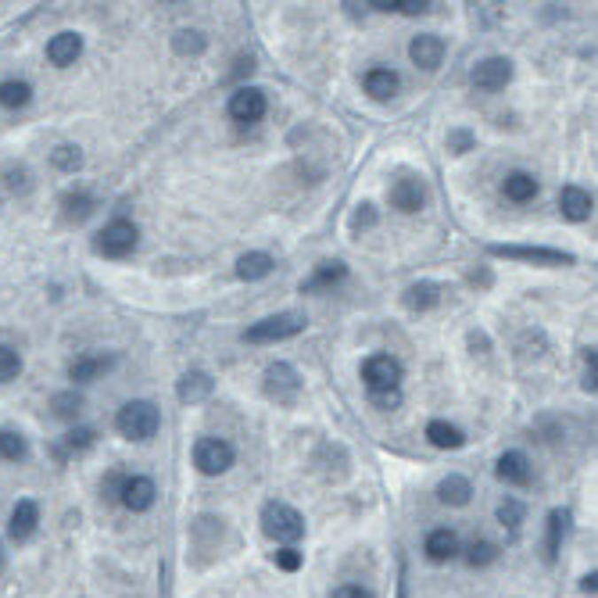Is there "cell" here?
I'll use <instances>...</instances> for the list:
<instances>
[{"label":"cell","mask_w":598,"mask_h":598,"mask_svg":"<svg viewBox=\"0 0 598 598\" xmlns=\"http://www.w3.org/2000/svg\"><path fill=\"white\" fill-rule=\"evenodd\" d=\"M115 426L126 441H151L161 426V415L151 401H126L115 415Z\"/></svg>","instance_id":"cell-1"},{"label":"cell","mask_w":598,"mask_h":598,"mask_svg":"<svg viewBox=\"0 0 598 598\" xmlns=\"http://www.w3.org/2000/svg\"><path fill=\"white\" fill-rule=\"evenodd\" d=\"M262 531L273 541L294 545L305 534V516L294 505H287V501H266V509H262Z\"/></svg>","instance_id":"cell-2"},{"label":"cell","mask_w":598,"mask_h":598,"mask_svg":"<svg viewBox=\"0 0 598 598\" xmlns=\"http://www.w3.org/2000/svg\"><path fill=\"white\" fill-rule=\"evenodd\" d=\"M305 315L301 312H280V315H269L262 322H254L244 330V340L247 345H276V340H287V337H298L305 330Z\"/></svg>","instance_id":"cell-3"},{"label":"cell","mask_w":598,"mask_h":598,"mask_svg":"<svg viewBox=\"0 0 598 598\" xmlns=\"http://www.w3.org/2000/svg\"><path fill=\"white\" fill-rule=\"evenodd\" d=\"M136 240H140V229L129 219H115L97 233V251L105 259H126V254H133Z\"/></svg>","instance_id":"cell-4"},{"label":"cell","mask_w":598,"mask_h":598,"mask_svg":"<svg viewBox=\"0 0 598 598\" xmlns=\"http://www.w3.org/2000/svg\"><path fill=\"white\" fill-rule=\"evenodd\" d=\"M233 459H237V452H233V445L222 441V438H201V441L194 445V466H198L205 477L226 473V470L233 466Z\"/></svg>","instance_id":"cell-5"},{"label":"cell","mask_w":598,"mask_h":598,"mask_svg":"<svg viewBox=\"0 0 598 598\" xmlns=\"http://www.w3.org/2000/svg\"><path fill=\"white\" fill-rule=\"evenodd\" d=\"M494 259H512V262H534V266H573V254L552 251V247H516V244H494L491 247Z\"/></svg>","instance_id":"cell-6"},{"label":"cell","mask_w":598,"mask_h":598,"mask_svg":"<svg viewBox=\"0 0 598 598\" xmlns=\"http://www.w3.org/2000/svg\"><path fill=\"white\" fill-rule=\"evenodd\" d=\"M262 387H266V394H269L276 405H294V401H298V394H301V377H298V369H294V366H287V362H273V366L266 369Z\"/></svg>","instance_id":"cell-7"},{"label":"cell","mask_w":598,"mask_h":598,"mask_svg":"<svg viewBox=\"0 0 598 598\" xmlns=\"http://www.w3.org/2000/svg\"><path fill=\"white\" fill-rule=\"evenodd\" d=\"M266 112H269V97H266V90H259V87H240V90L229 97V119L240 122V126L262 122Z\"/></svg>","instance_id":"cell-8"},{"label":"cell","mask_w":598,"mask_h":598,"mask_svg":"<svg viewBox=\"0 0 598 598\" xmlns=\"http://www.w3.org/2000/svg\"><path fill=\"white\" fill-rule=\"evenodd\" d=\"M362 380H366L369 394H377V391H398V384H401V362L391 359V355H369L362 362Z\"/></svg>","instance_id":"cell-9"},{"label":"cell","mask_w":598,"mask_h":598,"mask_svg":"<svg viewBox=\"0 0 598 598\" xmlns=\"http://www.w3.org/2000/svg\"><path fill=\"white\" fill-rule=\"evenodd\" d=\"M509 79H512V61H509V58H484V61L473 68V87L484 90V94L505 90Z\"/></svg>","instance_id":"cell-10"},{"label":"cell","mask_w":598,"mask_h":598,"mask_svg":"<svg viewBox=\"0 0 598 598\" xmlns=\"http://www.w3.org/2000/svg\"><path fill=\"white\" fill-rule=\"evenodd\" d=\"M158 498V487L151 477H122V487H119V501L129 509V512H147Z\"/></svg>","instance_id":"cell-11"},{"label":"cell","mask_w":598,"mask_h":598,"mask_svg":"<svg viewBox=\"0 0 598 598\" xmlns=\"http://www.w3.org/2000/svg\"><path fill=\"white\" fill-rule=\"evenodd\" d=\"M408 58H412V65L434 72V68L441 65V58H445V40L434 36V33H419V36H412V43H408Z\"/></svg>","instance_id":"cell-12"},{"label":"cell","mask_w":598,"mask_h":598,"mask_svg":"<svg viewBox=\"0 0 598 598\" xmlns=\"http://www.w3.org/2000/svg\"><path fill=\"white\" fill-rule=\"evenodd\" d=\"M391 205L398 208V212H419L423 205H426V183L423 180H415V176H401L394 187H391Z\"/></svg>","instance_id":"cell-13"},{"label":"cell","mask_w":598,"mask_h":598,"mask_svg":"<svg viewBox=\"0 0 598 598\" xmlns=\"http://www.w3.org/2000/svg\"><path fill=\"white\" fill-rule=\"evenodd\" d=\"M36 524H40V505H36V501H29V498H22V501L12 509L8 534H12L15 541H29V538H33V531H36Z\"/></svg>","instance_id":"cell-14"},{"label":"cell","mask_w":598,"mask_h":598,"mask_svg":"<svg viewBox=\"0 0 598 598\" xmlns=\"http://www.w3.org/2000/svg\"><path fill=\"white\" fill-rule=\"evenodd\" d=\"M362 87H366V94H369L373 101H391V97L398 94V87H401V79H398V72H394V68L377 65V68H369V72H366Z\"/></svg>","instance_id":"cell-15"},{"label":"cell","mask_w":598,"mask_h":598,"mask_svg":"<svg viewBox=\"0 0 598 598\" xmlns=\"http://www.w3.org/2000/svg\"><path fill=\"white\" fill-rule=\"evenodd\" d=\"M423 552H426V559H431V563H452L459 555L455 531H448V527L431 531V534H426V541H423Z\"/></svg>","instance_id":"cell-16"},{"label":"cell","mask_w":598,"mask_h":598,"mask_svg":"<svg viewBox=\"0 0 598 598\" xmlns=\"http://www.w3.org/2000/svg\"><path fill=\"white\" fill-rule=\"evenodd\" d=\"M108 366H112V355L87 352V355H79V359L68 362V380H75V384H90V380H97Z\"/></svg>","instance_id":"cell-17"},{"label":"cell","mask_w":598,"mask_h":598,"mask_svg":"<svg viewBox=\"0 0 598 598\" xmlns=\"http://www.w3.org/2000/svg\"><path fill=\"white\" fill-rule=\"evenodd\" d=\"M494 473H498V480H505V484L524 487V484H531V459H527L524 452H505V455L498 459Z\"/></svg>","instance_id":"cell-18"},{"label":"cell","mask_w":598,"mask_h":598,"mask_svg":"<svg viewBox=\"0 0 598 598\" xmlns=\"http://www.w3.org/2000/svg\"><path fill=\"white\" fill-rule=\"evenodd\" d=\"M79 54H82V36H79V33H58V36L47 43V58H50V65H58V68L75 65Z\"/></svg>","instance_id":"cell-19"},{"label":"cell","mask_w":598,"mask_h":598,"mask_svg":"<svg viewBox=\"0 0 598 598\" xmlns=\"http://www.w3.org/2000/svg\"><path fill=\"white\" fill-rule=\"evenodd\" d=\"M591 208H594V201H591V194H587L584 187H563V194H559V212H563V219L584 222V219L591 215Z\"/></svg>","instance_id":"cell-20"},{"label":"cell","mask_w":598,"mask_h":598,"mask_svg":"<svg viewBox=\"0 0 598 598\" xmlns=\"http://www.w3.org/2000/svg\"><path fill=\"white\" fill-rule=\"evenodd\" d=\"M426 441H431L434 448H441V452H455V448L466 445V434L459 431V426H452L448 419H431L426 423Z\"/></svg>","instance_id":"cell-21"},{"label":"cell","mask_w":598,"mask_h":598,"mask_svg":"<svg viewBox=\"0 0 598 598\" xmlns=\"http://www.w3.org/2000/svg\"><path fill=\"white\" fill-rule=\"evenodd\" d=\"M273 254H266V251H247V254H240L237 259V276L240 280H247V283H254V280H266L269 273H273Z\"/></svg>","instance_id":"cell-22"},{"label":"cell","mask_w":598,"mask_h":598,"mask_svg":"<svg viewBox=\"0 0 598 598\" xmlns=\"http://www.w3.org/2000/svg\"><path fill=\"white\" fill-rule=\"evenodd\" d=\"M501 194L512 201V205H527L538 198V180L531 173H509L505 183H501Z\"/></svg>","instance_id":"cell-23"},{"label":"cell","mask_w":598,"mask_h":598,"mask_svg":"<svg viewBox=\"0 0 598 598\" xmlns=\"http://www.w3.org/2000/svg\"><path fill=\"white\" fill-rule=\"evenodd\" d=\"M345 276H348V266H345V262H319L315 273L301 283V294H305V291H330V287H337Z\"/></svg>","instance_id":"cell-24"},{"label":"cell","mask_w":598,"mask_h":598,"mask_svg":"<svg viewBox=\"0 0 598 598\" xmlns=\"http://www.w3.org/2000/svg\"><path fill=\"white\" fill-rule=\"evenodd\" d=\"M94 208H97V201H94L87 190H68V194L61 198V215H65L68 222H82V219H90V215H94Z\"/></svg>","instance_id":"cell-25"},{"label":"cell","mask_w":598,"mask_h":598,"mask_svg":"<svg viewBox=\"0 0 598 598\" xmlns=\"http://www.w3.org/2000/svg\"><path fill=\"white\" fill-rule=\"evenodd\" d=\"M405 305H408L412 312L434 308V305H441V287L431 283V280H419V283H412V287L405 291Z\"/></svg>","instance_id":"cell-26"},{"label":"cell","mask_w":598,"mask_h":598,"mask_svg":"<svg viewBox=\"0 0 598 598\" xmlns=\"http://www.w3.org/2000/svg\"><path fill=\"white\" fill-rule=\"evenodd\" d=\"M212 387H215V380L208 377V373H201V369H194V373H187L183 380H180V401H205L208 394H212Z\"/></svg>","instance_id":"cell-27"},{"label":"cell","mask_w":598,"mask_h":598,"mask_svg":"<svg viewBox=\"0 0 598 598\" xmlns=\"http://www.w3.org/2000/svg\"><path fill=\"white\" fill-rule=\"evenodd\" d=\"M470 494H473V487H470V480H466V477H459V473H452V477H445V480L438 484V498H441L445 505L462 509V505L470 501Z\"/></svg>","instance_id":"cell-28"},{"label":"cell","mask_w":598,"mask_h":598,"mask_svg":"<svg viewBox=\"0 0 598 598\" xmlns=\"http://www.w3.org/2000/svg\"><path fill=\"white\" fill-rule=\"evenodd\" d=\"M29 97H33V87L26 79H4L0 82V108H26L29 105Z\"/></svg>","instance_id":"cell-29"},{"label":"cell","mask_w":598,"mask_h":598,"mask_svg":"<svg viewBox=\"0 0 598 598\" xmlns=\"http://www.w3.org/2000/svg\"><path fill=\"white\" fill-rule=\"evenodd\" d=\"M566 527H570V512L555 509L552 516H548V541H545V559H548V563L559 555V545H563V538H566Z\"/></svg>","instance_id":"cell-30"},{"label":"cell","mask_w":598,"mask_h":598,"mask_svg":"<svg viewBox=\"0 0 598 598\" xmlns=\"http://www.w3.org/2000/svg\"><path fill=\"white\" fill-rule=\"evenodd\" d=\"M50 408H54L58 419H75V415L82 412V394H75V391H58V394L50 398Z\"/></svg>","instance_id":"cell-31"},{"label":"cell","mask_w":598,"mask_h":598,"mask_svg":"<svg viewBox=\"0 0 598 598\" xmlns=\"http://www.w3.org/2000/svg\"><path fill=\"white\" fill-rule=\"evenodd\" d=\"M94 441H97V434L90 431V426H75V431H68V434H65V441H61L58 455H68V452H87Z\"/></svg>","instance_id":"cell-32"},{"label":"cell","mask_w":598,"mask_h":598,"mask_svg":"<svg viewBox=\"0 0 598 598\" xmlns=\"http://www.w3.org/2000/svg\"><path fill=\"white\" fill-rule=\"evenodd\" d=\"M26 452H29V445H26L22 434H15V431H0V459L19 462V459H26Z\"/></svg>","instance_id":"cell-33"},{"label":"cell","mask_w":598,"mask_h":598,"mask_svg":"<svg viewBox=\"0 0 598 598\" xmlns=\"http://www.w3.org/2000/svg\"><path fill=\"white\" fill-rule=\"evenodd\" d=\"M494 559H498V545H494V541H473V545L466 548V563H470L473 570L491 566Z\"/></svg>","instance_id":"cell-34"},{"label":"cell","mask_w":598,"mask_h":598,"mask_svg":"<svg viewBox=\"0 0 598 598\" xmlns=\"http://www.w3.org/2000/svg\"><path fill=\"white\" fill-rule=\"evenodd\" d=\"M19 373H22V359H19V352H15V348H8V345H0V384L15 380Z\"/></svg>","instance_id":"cell-35"},{"label":"cell","mask_w":598,"mask_h":598,"mask_svg":"<svg viewBox=\"0 0 598 598\" xmlns=\"http://www.w3.org/2000/svg\"><path fill=\"white\" fill-rule=\"evenodd\" d=\"M498 520H501V527L516 531V527L524 524V505H520L516 498H505V501L498 505Z\"/></svg>","instance_id":"cell-36"},{"label":"cell","mask_w":598,"mask_h":598,"mask_svg":"<svg viewBox=\"0 0 598 598\" xmlns=\"http://www.w3.org/2000/svg\"><path fill=\"white\" fill-rule=\"evenodd\" d=\"M54 165L61 168V173H75V168L82 165V154H79V147H72V144H61V147L54 151Z\"/></svg>","instance_id":"cell-37"},{"label":"cell","mask_w":598,"mask_h":598,"mask_svg":"<svg viewBox=\"0 0 598 598\" xmlns=\"http://www.w3.org/2000/svg\"><path fill=\"white\" fill-rule=\"evenodd\" d=\"M273 563L280 566V570H287V573H294V570H301V563H305V555L294 548V545H283L280 552H273Z\"/></svg>","instance_id":"cell-38"},{"label":"cell","mask_w":598,"mask_h":598,"mask_svg":"<svg viewBox=\"0 0 598 598\" xmlns=\"http://www.w3.org/2000/svg\"><path fill=\"white\" fill-rule=\"evenodd\" d=\"M205 47V40H201V33H190V29H183V33H176V50L180 54H198Z\"/></svg>","instance_id":"cell-39"},{"label":"cell","mask_w":598,"mask_h":598,"mask_svg":"<svg viewBox=\"0 0 598 598\" xmlns=\"http://www.w3.org/2000/svg\"><path fill=\"white\" fill-rule=\"evenodd\" d=\"M369 401H373L377 408L391 412V408H398V405H401V391H377V394H369Z\"/></svg>","instance_id":"cell-40"},{"label":"cell","mask_w":598,"mask_h":598,"mask_svg":"<svg viewBox=\"0 0 598 598\" xmlns=\"http://www.w3.org/2000/svg\"><path fill=\"white\" fill-rule=\"evenodd\" d=\"M333 598H373L362 584H340L337 591H333Z\"/></svg>","instance_id":"cell-41"},{"label":"cell","mask_w":598,"mask_h":598,"mask_svg":"<svg viewBox=\"0 0 598 598\" xmlns=\"http://www.w3.org/2000/svg\"><path fill=\"white\" fill-rule=\"evenodd\" d=\"M448 147H452V151H455V154H466V151H470V147H473V136H470V133H462V129H459V133H452V136H448Z\"/></svg>","instance_id":"cell-42"},{"label":"cell","mask_w":598,"mask_h":598,"mask_svg":"<svg viewBox=\"0 0 598 598\" xmlns=\"http://www.w3.org/2000/svg\"><path fill=\"white\" fill-rule=\"evenodd\" d=\"M373 222H377L373 205H362V208L355 212V219H352V226H355V229H366V226H373Z\"/></svg>","instance_id":"cell-43"},{"label":"cell","mask_w":598,"mask_h":598,"mask_svg":"<svg viewBox=\"0 0 598 598\" xmlns=\"http://www.w3.org/2000/svg\"><path fill=\"white\" fill-rule=\"evenodd\" d=\"M580 587H584L587 594H594V591H598V577H594V573H587V577L580 580Z\"/></svg>","instance_id":"cell-44"},{"label":"cell","mask_w":598,"mask_h":598,"mask_svg":"<svg viewBox=\"0 0 598 598\" xmlns=\"http://www.w3.org/2000/svg\"><path fill=\"white\" fill-rule=\"evenodd\" d=\"M0 570H4V545H0Z\"/></svg>","instance_id":"cell-45"}]
</instances>
